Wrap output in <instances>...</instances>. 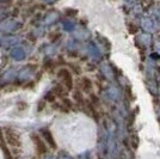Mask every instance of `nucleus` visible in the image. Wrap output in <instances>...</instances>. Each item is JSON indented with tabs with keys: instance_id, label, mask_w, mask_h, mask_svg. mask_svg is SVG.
<instances>
[{
	"instance_id": "obj_1",
	"label": "nucleus",
	"mask_w": 160,
	"mask_h": 159,
	"mask_svg": "<svg viewBox=\"0 0 160 159\" xmlns=\"http://www.w3.org/2000/svg\"><path fill=\"white\" fill-rule=\"evenodd\" d=\"M5 134H6V139L8 145L12 146L13 148H20V136L18 133L16 132L14 129H12V128H7Z\"/></svg>"
},
{
	"instance_id": "obj_2",
	"label": "nucleus",
	"mask_w": 160,
	"mask_h": 159,
	"mask_svg": "<svg viewBox=\"0 0 160 159\" xmlns=\"http://www.w3.org/2000/svg\"><path fill=\"white\" fill-rule=\"evenodd\" d=\"M58 75L62 80V83H63V85H65L67 90H72V87H73V79H72L71 73L68 72L67 69H60L59 73H58Z\"/></svg>"
},
{
	"instance_id": "obj_3",
	"label": "nucleus",
	"mask_w": 160,
	"mask_h": 159,
	"mask_svg": "<svg viewBox=\"0 0 160 159\" xmlns=\"http://www.w3.org/2000/svg\"><path fill=\"white\" fill-rule=\"evenodd\" d=\"M32 141H33V144H35V146H36V150H37L38 154H44V153H47V150H48L47 145L42 141V139H41L38 135L33 134Z\"/></svg>"
},
{
	"instance_id": "obj_4",
	"label": "nucleus",
	"mask_w": 160,
	"mask_h": 159,
	"mask_svg": "<svg viewBox=\"0 0 160 159\" xmlns=\"http://www.w3.org/2000/svg\"><path fill=\"white\" fill-rule=\"evenodd\" d=\"M41 133H42V135L44 136L46 141L48 142V146H52V148H56V144H55V140H54L53 135H52V133L49 132L47 128H43V129H41Z\"/></svg>"
},
{
	"instance_id": "obj_5",
	"label": "nucleus",
	"mask_w": 160,
	"mask_h": 159,
	"mask_svg": "<svg viewBox=\"0 0 160 159\" xmlns=\"http://www.w3.org/2000/svg\"><path fill=\"white\" fill-rule=\"evenodd\" d=\"M18 27V24L13 22V20H5L0 24V30H4V31H10V30H14L16 28Z\"/></svg>"
},
{
	"instance_id": "obj_6",
	"label": "nucleus",
	"mask_w": 160,
	"mask_h": 159,
	"mask_svg": "<svg viewBox=\"0 0 160 159\" xmlns=\"http://www.w3.org/2000/svg\"><path fill=\"white\" fill-rule=\"evenodd\" d=\"M79 89H80V90H82V91H85V92H88V91H91V89H92V84H91L90 79H86V78H82V79H80V81H79Z\"/></svg>"
},
{
	"instance_id": "obj_7",
	"label": "nucleus",
	"mask_w": 160,
	"mask_h": 159,
	"mask_svg": "<svg viewBox=\"0 0 160 159\" xmlns=\"http://www.w3.org/2000/svg\"><path fill=\"white\" fill-rule=\"evenodd\" d=\"M56 17H58V16H56L55 13L49 14V17H47V19H46V23H53L54 20H55L54 18H56Z\"/></svg>"
},
{
	"instance_id": "obj_8",
	"label": "nucleus",
	"mask_w": 160,
	"mask_h": 159,
	"mask_svg": "<svg viewBox=\"0 0 160 159\" xmlns=\"http://www.w3.org/2000/svg\"><path fill=\"white\" fill-rule=\"evenodd\" d=\"M47 1H48V0H47Z\"/></svg>"
}]
</instances>
